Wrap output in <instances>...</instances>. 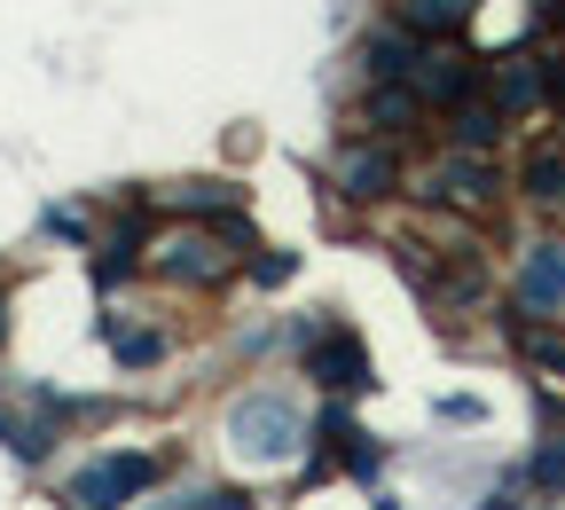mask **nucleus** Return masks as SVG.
I'll return each instance as SVG.
<instances>
[{
	"label": "nucleus",
	"instance_id": "obj_5",
	"mask_svg": "<svg viewBox=\"0 0 565 510\" xmlns=\"http://www.w3.org/2000/svg\"><path fill=\"white\" fill-rule=\"evenodd\" d=\"M519 307H526V315H557V307H565V252H557V244H534V252H526Z\"/></svg>",
	"mask_w": 565,
	"mask_h": 510
},
{
	"label": "nucleus",
	"instance_id": "obj_18",
	"mask_svg": "<svg viewBox=\"0 0 565 510\" xmlns=\"http://www.w3.org/2000/svg\"><path fill=\"white\" fill-rule=\"evenodd\" d=\"M550 17H565V0H550Z\"/></svg>",
	"mask_w": 565,
	"mask_h": 510
},
{
	"label": "nucleus",
	"instance_id": "obj_1",
	"mask_svg": "<svg viewBox=\"0 0 565 510\" xmlns=\"http://www.w3.org/2000/svg\"><path fill=\"white\" fill-rule=\"evenodd\" d=\"M228 448L252 456V464H282L299 448V408L291 401H275V393H252L228 408Z\"/></svg>",
	"mask_w": 565,
	"mask_h": 510
},
{
	"label": "nucleus",
	"instance_id": "obj_8",
	"mask_svg": "<svg viewBox=\"0 0 565 510\" xmlns=\"http://www.w3.org/2000/svg\"><path fill=\"white\" fill-rule=\"evenodd\" d=\"M416 40H424L416 24H393V32H370V40H362V71H370V79H401V71H408V63H424V55H416Z\"/></svg>",
	"mask_w": 565,
	"mask_h": 510
},
{
	"label": "nucleus",
	"instance_id": "obj_4",
	"mask_svg": "<svg viewBox=\"0 0 565 510\" xmlns=\"http://www.w3.org/2000/svg\"><path fill=\"white\" fill-rule=\"evenodd\" d=\"M494 189H503V173H494L479 150H456V158L433 173V196H448V204H494Z\"/></svg>",
	"mask_w": 565,
	"mask_h": 510
},
{
	"label": "nucleus",
	"instance_id": "obj_12",
	"mask_svg": "<svg viewBox=\"0 0 565 510\" xmlns=\"http://www.w3.org/2000/svg\"><path fill=\"white\" fill-rule=\"evenodd\" d=\"M534 103H550V79H542V63H534V55L503 63V110L519 118V110H534Z\"/></svg>",
	"mask_w": 565,
	"mask_h": 510
},
{
	"label": "nucleus",
	"instance_id": "obj_11",
	"mask_svg": "<svg viewBox=\"0 0 565 510\" xmlns=\"http://www.w3.org/2000/svg\"><path fill=\"white\" fill-rule=\"evenodd\" d=\"M503 118H511L503 103H494V110L487 103H456V126L448 134H456V150H494V141H503Z\"/></svg>",
	"mask_w": 565,
	"mask_h": 510
},
{
	"label": "nucleus",
	"instance_id": "obj_13",
	"mask_svg": "<svg viewBox=\"0 0 565 510\" xmlns=\"http://www.w3.org/2000/svg\"><path fill=\"white\" fill-rule=\"evenodd\" d=\"M519 189H526L534 204H565V158H557V150H534L526 173H519Z\"/></svg>",
	"mask_w": 565,
	"mask_h": 510
},
{
	"label": "nucleus",
	"instance_id": "obj_14",
	"mask_svg": "<svg viewBox=\"0 0 565 510\" xmlns=\"http://www.w3.org/2000/svg\"><path fill=\"white\" fill-rule=\"evenodd\" d=\"M463 17H471V0H401V24H416V32H463Z\"/></svg>",
	"mask_w": 565,
	"mask_h": 510
},
{
	"label": "nucleus",
	"instance_id": "obj_2",
	"mask_svg": "<svg viewBox=\"0 0 565 510\" xmlns=\"http://www.w3.org/2000/svg\"><path fill=\"white\" fill-rule=\"evenodd\" d=\"M150 479H158L150 456H103V464H87L79 479H71V502H79V510H118V502H134Z\"/></svg>",
	"mask_w": 565,
	"mask_h": 510
},
{
	"label": "nucleus",
	"instance_id": "obj_10",
	"mask_svg": "<svg viewBox=\"0 0 565 510\" xmlns=\"http://www.w3.org/2000/svg\"><path fill=\"white\" fill-rule=\"evenodd\" d=\"M338 189H345V196H362V204L393 196V158H385V150H345V166H338Z\"/></svg>",
	"mask_w": 565,
	"mask_h": 510
},
{
	"label": "nucleus",
	"instance_id": "obj_9",
	"mask_svg": "<svg viewBox=\"0 0 565 510\" xmlns=\"http://www.w3.org/2000/svg\"><path fill=\"white\" fill-rule=\"evenodd\" d=\"M424 118V87H401V79H377L370 87V126L377 134H408Z\"/></svg>",
	"mask_w": 565,
	"mask_h": 510
},
{
	"label": "nucleus",
	"instance_id": "obj_6",
	"mask_svg": "<svg viewBox=\"0 0 565 510\" xmlns=\"http://www.w3.org/2000/svg\"><path fill=\"white\" fill-rule=\"evenodd\" d=\"M307 378H322V385H338V393H362V385H370V353L353 346V338H322V346L307 353Z\"/></svg>",
	"mask_w": 565,
	"mask_h": 510
},
{
	"label": "nucleus",
	"instance_id": "obj_17",
	"mask_svg": "<svg viewBox=\"0 0 565 510\" xmlns=\"http://www.w3.org/2000/svg\"><path fill=\"white\" fill-rule=\"evenodd\" d=\"M526 353L542 361V370H557V378H565V346H557V338H542V330H526Z\"/></svg>",
	"mask_w": 565,
	"mask_h": 510
},
{
	"label": "nucleus",
	"instance_id": "obj_7",
	"mask_svg": "<svg viewBox=\"0 0 565 510\" xmlns=\"http://www.w3.org/2000/svg\"><path fill=\"white\" fill-rule=\"evenodd\" d=\"M471 79H479V63L471 55H424V103H440V110H456V103H471Z\"/></svg>",
	"mask_w": 565,
	"mask_h": 510
},
{
	"label": "nucleus",
	"instance_id": "obj_16",
	"mask_svg": "<svg viewBox=\"0 0 565 510\" xmlns=\"http://www.w3.org/2000/svg\"><path fill=\"white\" fill-rule=\"evenodd\" d=\"M534 487H542V495H565V440H550V448L534 456Z\"/></svg>",
	"mask_w": 565,
	"mask_h": 510
},
{
	"label": "nucleus",
	"instance_id": "obj_15",
	"mask_svg": "<svg viewBox=\"0 0 565 510\" xmlns=\"http://www.w3.org/2000/svg\"><path fill=\"white\" fill-rule=\"evenodd\" d=\"M173 204H181V212H236V189H221V181H189Z\"/></svg>",
	"mask_w": 565,
	"mask_h": 510
},
{
	"label": "nucleus",
	"instance_id": "obj_3",
	"mask_svg": "<svg viewBox=\"0 0 565 510\" xmlns=\"http://www.w3.org/2000/svg\"><path fill=\"white\" fill-rule=\"evenodd\" d=\"M236 236H244L236 221H228V236H173L158 267H166L173 283H212V275H221V267H228V244H236Z\"/></svg>",
	"mask_w": 565,
	"mask_h": 510
}]
</instances>
